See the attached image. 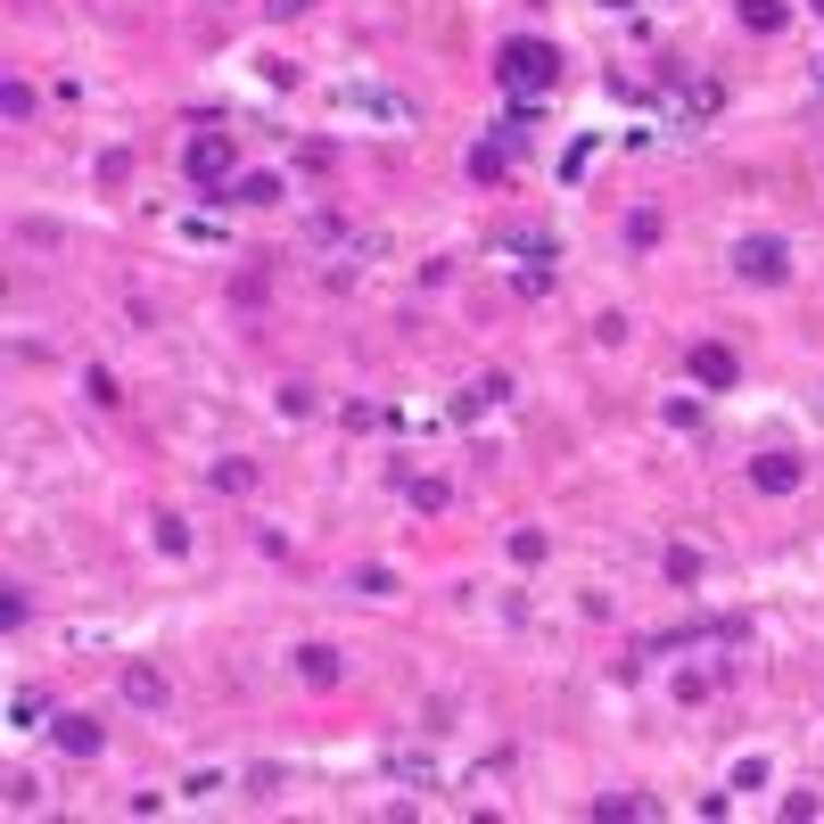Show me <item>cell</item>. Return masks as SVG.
Returning a JSON list of instances; mask_svg holds the SVG:
<instances>
[{
  "label": "cell",
  "instance_id": "cell-6",
  "mask_svg": "<svg viewBox=\"0 0 824 824\" xmlns=\"http://www.w3.org/2000/svg\"><path fill=\"white\" fill-rule=\"evenodd\" d=\"M684 363H693V379H701V388H734V379H742V363H734V347H717V338H701V347H693V355H684Z\"/></svg>",
  "mask_w": 824,
  "mask_h": 824
},
{
  "label": "cell",
  "instance_id": "cell-19",
  "mask_svg": "<svg viewBox=\"0 0 824 824\" xmlns=\"http://www.w3.org/2000/svg\"><path fill=\"white\" fill-rule=\"evenodd\" d=\"M281 791V767H247V800H272Z\"/></svg>",
  "mask_w": 824,
  "mask_h": 824
},
{
  "label": "cell",
  "instance_id": "cell-17",
  "mask_svg": "<svg viewBox=\"0 0 824 824\" xmlns=\"http://www.w3.org/2000/svg\"><path fill=\"white\" fill-rule=\"evenodd\" d=\"M355 594L379 602V594H396V578H388V569H355Z\"/></svg>",
  "mask_w": 824,
  "mask_h": 824
},
{
  "label": "cell",
  "instance_id": "cell-16",
  "mask_svg": "<svg viewBox=\"0 0 824 824\" xmlns=\"http://www.w3.org/2000/svg\"><path fill=\"white\" fill-rule=\"evenodd\" d=\"M668 578L676 585H701V553H693V544H676V553H668Z\"/></svg>",
  "mask_w": 824,
  "mask_h": 824
},
{
  "label": "cell",
  "instance_id": "cell-11",
  "mask_svg": "<svg viewBox=\"0 0 824 824\" xmlns=\"http://www.w3.org/2000/svg\"><path fill=\"white\" fill-rule=\"evenodd\" d=\"M338 99H347V108H363V116H388V124H404V116H412L396 92H372V83H347Z\"/></svg>",
  "mask_w": 824,
  "mask_h": 824
},
{
  "label": "cell",
  "instance_id": "cell-14",
  "mask_svg": "<svg viewBox=\"0 0 824 824\" xmlns=\"http://www.w3.org/2000/svg\"><path fill=\"white\" fill-rule=\"evenodd\" d=\"M734 17H742L750 34H784V17H791V9H784V0H742Z\"/></svg>",
  "mask_w": 824,
  "mask_h": 824
},
{
  "label": "cell",
  "instance_id": "cell-1",
  "mask_svg": "<svg viewBox=\"0 0 824 824\" xmlns=\"http://www.w3.org/2000/svg\"><path fill=\"white\" fill-rule=\"evenodd\" d=\"M495 75H504V92L544 99V92H553V75H561V50H553V41H536V34H511L504 50H495Z\"/></svg>",
  "mask_w": 824,
  "mask_h": 824
},
{
  "label": "cell",
  "instance_id": "cell-24",
  "mask_svg": "<svg viewBox=\"0 0 824 824\" xmlns=\"http://www.w3.org/2000/svg\"><path fill=\"white\" fill-rule=\"evenodd\" d=\"M816 83H824V58H816Z\"/></svg>",
  "mask_w": 824,
  "mask_h": 824
},
{
  "label": "cell",
  "instance_id": "cell-23",
  "mask_svg": "<svg viewBox=\"0 0 824 824\" xmlns=\"http://www.w3.org/2000/svg\"><path fill=\"white\" fill-rule=\"evenodd\" d=\"M808 9H816V17H824V0H808Z\"/></svg>",
  "mask_w": 824,
  "mask_h": 824
},
{
  "label": "cell",
  "instance_id": "cell-8",
  "mask_svg": "<svg viewBox=\"0 0 824 824\" xmlns=\"http://www.w3.org/2000/svg\"><path fill=\"white\" fill-rule=\"evenodd\" d=\"M50 742L66 750V759H99V742H108V734H99V717H58Z\"/></svg>",
  "mask_w": 824,
  "mask_h": 824
},
{
  "label": "cell",
  "instance_id": "cell-20",
  "mask_svg": "<svg viewBox=\"0 0 824 824\" xmlns=\"http://www.w3.org/2000/svg\"><path fill=\"white\" fill-rule=\"evenodd\" d=\"M627 240H635V247L659 240V215H652V206H643V215H627Z\"/></svg>",
  "mask_w": 824,
  "mask_h": 824
},
{
  "label": "cell",
  "instance_id": "cell-22",
  "mask_svg": "<svg viewBox=\"0 0 824 824\" xmlns=\"http://www.w3.org/2000/svg\"><path fill=\"white\" fill-rule=\"evenodd\" d=\"M305 9H314V0H264V17H272V25H298Z\"/></svg>",
  "mask_w": 824,
  "mask_h": 824
},
{
  "label": "cell",
  "instance_id": "cell-13",
  "mask_svg": "<svg viewBox=\"0 0 824 824\" xmlns=\"http://www.w3.org/2000/svg\"><path fill=\"white\" fill-rule=\"evenodd\" d=\"M206 478H215L223 495H247V487H256V462H247V453H223V462L206 470Z\"/></svg>",
  "mask_w": 824,
  "mask_h": 824
},
{
  "label": "cell",
  "instance_id": "cell-12",
  "mask_svg": "<svg viewBox=\"0 0 824 824\" xmlns=\"http://www.w3.org/2000/svg\"><path fill=\"white\" fill-rule=\"evenodd\" d=\"M298 676L314 684V693H330V684H338V652H330V643H305V652H298Z\"/></svg>",
  "mask_w": 824,
  "mask_h": 824
},
{
  "label": "cell",
  "instance_id": "cell-7",
  "mask_svg": "<svg viewBox=\"0 0 824 824\" xmlns=\"http://www.w3.org/2000/svg\"><path fill=\"white\" fill-rule=\"evenodd\" d=\"M215 206H272L281 198V173H240V182H223V190H206Z\"/></svg>",
  "mask_w": 824,
  "mask_h": 824
},
{
  "label": "cell",
  "instance_id": "cell-4",
  "mask_svg": "<svg viewBox=\"0 0 824 824\" xmlns=\"http://www.w3.org/2000/svg\"><path fill=\"white\" fill-rule=\"evenodd\" d=\"M124 701H132V710H166V701H173V676L157 668V659H132V668H124Z\"/></svg>",
  "mask_w": 824,
  "mask_h": 824
},
{
  "label": "cell",
  "instance_id": "cell-2",
  "mask_svg": "<svg viewBox=\"0 0 824 824\" xmlns=\"http://www.w3.org/2000/svg\"><path fill=\"white\" fill-rule=\"evenodd\" d=\"M231 166H240V141H231V132H198V141L182 149V173H190L198 190H223Z\"/></svg>",
  "mask_w": 824,
  "mask_h": 824
},
{
  "label": "cell",
  "instance_id": "cell-15",
  "mask_svg": "<svg viewBox=\"0 0 824 824\" xmlns=\"http://www.w3.org/2000/svg\"><path fill=\"white\" fill-rule=\"evenodd\" d=\"M594 816H602V824H627V816H652V800H635V791H602Z\"/></svg>",
  "mask_w": 824,
  "mask_h": 824
},
{
  "label": "cell",
  "instance_id": "cell-9",
  "mask_svg": "<svg viewBox=\"0 0 824 824\" xmlns=\"http://www.w3.org/2000/svg\"><path fill=\"white\" fill-rule=\"evenodd\" d=\"M396 478H404V504L421 511V520H437V511H446V478H437V470H396Z\"/></svg>",
  "mask_w": 824,
  "mask_h": 824
},
{
  "label": "cell",
  "instance_id": "cell-5",
  "mask_svg": "<svg viewBox=\"0 0 824 824\" xmlns=\"http://www.w3.org/2000/svg\"><path fill=\"white\" fill-rule=\"evenodd\" d=\"M462 166H470V182H478V190H495V182L511 173V132H487V141H478Z\"/></svg>",
  "mask_w": 824,
  "mask_h": 824
},
{
  "label": "cell",
  "instance_id": "cell-10",
  "mask_svg": "<svg viewBox=\"0 0 824 824\" xmlns=\"http://www.w3.org/2000/svg\"><path fill=\"white\" fill-rule=\"evenodd\" d=\"M750 487L759 495H791L800 487V462H791V453H759V462H750Z\"/></svg>",
  "mask_w": 824,
  "mask_h": 824
},
{
  "label": "cell",
  "instance_id": "cell-18",
  "mask_svg": "<svg viewBox=\"0 0 824 824\" xmlns=\"http://www.w3.org/2000/svg\"><path fill=\"white\" fill-rule=\"evenodd\" d=\"M0 108H9V124H25V116H34V92H25V83H9V92H0Z\"/></svg>",
  "mask_w": 824,
  "mask_h": 824
},
{
  "label": "cell",
  "instance_id": "cell-3",
  "mask_svg": "<svg viewBox=\"0 0 824 824\" xmlns=\"http://www.w3.org/2000/svg\"><path fill=\"white\" fill-rule=\"evenodd\" d=\"M734 272H742L750 289H775V281L791 272V247H784V240H767V231H750V240L734 247Z\"/></svg>",
  "mask_w": 824,
  "mask_h": 824
},
{
  "label": "cell",
  "instance_id": "cell-21",
  "mask_svg": "<svg viewBox=\"0 0 824 824\" xmlns=\"http://www.w3.org/2000/svg\"><path fill=\"white\" fill-rule=\"evenodd\" d=\"M9 726H41V693H17V701H9Z\"/></svg>",
  "mask_w": 824,
  "mask_h": 824
}]
</instances>
